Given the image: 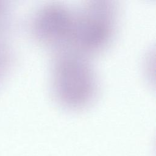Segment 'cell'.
<instances>
[{"label": "cell", "instance_id": "7a4b0ae2", "mask_svg": "<svg viewBox=\"0 0 156 156\" xmlns=\"http://www.w3.org/2000/svg\"><path fill=\"white\" fill-rule=\"evenodd\" d=\"M118 21L112 1H90L74 10L71 49L87 57L99 53L111 44Z\"/></svg>", "mask_w": 156, "mask_h": 156}, {"label": "cell", "instance_id": "6da1fadb", "mask_svg": "<svg viewBox=\"0 0 156 156\" xmlns=\"http://www.w3.org/2000/svg\"><path fill=\"white\" fill-rule=\"evenodd\" d=\"M55 54L51 77L55 100L68 110L87 108L98 93L96 75L87 57L71 49Z\"/></svg>", "mask_w": 156, "mask_h": 156}, {"label": "cell", "instance_id": "3957f363", "mask_svg": "<svg viewBox=\"0 0 156 156\" xmlns=\"http://www.w3.org/2000/svg\"><path fill=\"white\" fill-rule=\"evenodd\" d=\"M74 10L66 5L51 2L36 13L33 31L38 42L55 53L71 49Z\"/></svg>", "mask_w": 156, "mask_h": 156}]
</instances>
